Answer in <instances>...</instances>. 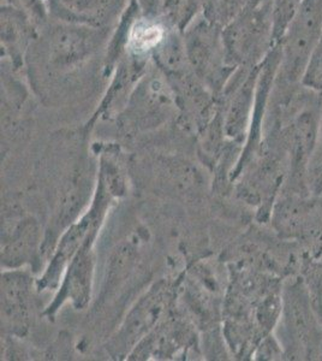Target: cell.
<instances>
[{"label":"cell","mask_w":322,"mask_h":361,"mask_svg":"<svg viewBox=\"0 0 322 361\" xmlns=\"http://www.w3.org/2000/svg\"><path fill=\"white\" fill-rule=\"evenodd\" d=\"M114 27L94 28L51 18L39 29L25 75L41 94L94 88L109 80L105 54Z\"/></svg>","instance_id":"1"},{"label":"cell","mask_w":322,"mask_h":361,"mask_svg":"<svg viewBox=\"0 0 322 361\" xmlns=\"http://www.w3.org/2000/svg\"><path fill=\"white\" fill-rule=\"evenodd\" d=\"M277 340L286 360H322V324L302 276H290L283 287Z\"/></svg>","instance_id":"2"},{"label":"cell","mask_w":322,"mask_h":361,"mask_svg":"<svg viewBox=\"0 0 322 361\" xmlns=\"http://www.w3.org/2000/svg\"><path fill=\"white\" fill-rule=\"evenodd\" d=\"M228 62L235 68L261 66L274 47L272 0H249L223 28Z\"/></svg>","instance_id":"3"},{"label":"cell","mask_w":322,"mask_h":361,"mask_svg":"<svg viewBox=\"0 0 322 361\" xmlns=\"http://www.w3.org/2000/svg\"><path fill=\"white\" fill-rule=\"evenodd\" d=\"M189 66L214 94H221L237 68L228 62L223 28L200 16L183 32Z\"/></svg>","instance_id":"4"},{"label":"cell","mask_w":322,"mask_h":361,"mask_svg":"<svg viewBox=\"0 0 322 361\" xmlns=\"http://www.w3.org/2000/svg\"><path fill=\"white\" fill-rule=\"evenodd\" d=\"M273 222L278 236L294 241L308 259H322V195L279 194Z\"/></svg>","instance_id":"5"},{"label":"cell","mask_w":322,"mask_h":361,"mask_svg":"<svg viewBox=\"0 0 322 361\" xmlns=\"http://www.w3.org/2000/svg\"><path fill=\"white\" fill-rule=\"evenodd\" d=\"M322 33V0H304L279 42L280 62L275 82L301 83L306 63Z\"/></svg>","instance_id":"6"},{"label":"cell","mask_w":322,"mask_h":361,"mask_svg":"<svg viewBox=\"0 0 322 361\" xmlns=\"http://www.w3.org/2000/svg\"><path fill=\"white\" fill-rule=\"evenodd\" d=\"M39 34L27 13L11 5L0 8V47L1 61L18 74L25 75L27 54Z\"/></svg>","instance_id":"7"},{"label":"cell","mask_w":322,"mask_h":361,"mask_svg":"<svg viewBox=\"0 0 322 361\" xmlns=\"http://www.w3.org/2000/svg\"><path fill=\"white\" fill-rule=\"evenodd\" d=\"M128 3L129 0H49V16L73 25L111 28Z\"/></svg>","instance_id":"8"},{"label":"cell","mask_w":322,"mask_h":361,"mask_svg":"<svg viewBox=\"0 0 322 361\" xmlns=\"http://www.w3.org/2000/svg\"><path fill=\"white\" fill-rule=\"evenodd\" d=\"M172 29L175 28L161 13H140L131 22L124 54L151 62V58L166 40Z\"/></svg>","instance_id":"9"},{"label":"cell","mask_w":322,"mask_h":361,"mask_svg":"<svg viewBox=\"0 0 322 361\" xmlns=\"http://www.w3.org/2000/svg\"><path fill=\"white\" fill-rule=\"evenodd\" d=\"M204 0H163L160 13L173 28L183 33L202 13Z\"/></svg>","instance_id":"10"},{"label":"cell","mask_w":322,"mask_h":361,"mask_svg":"<svg viewBox=\"0 0 322 361\" xmlns=\"http://www.w3.org/2000/svg\"><path fill=\"white\" fill-rule=\"evenodd\" d=\"M248 3L249 0H204L202 16L224 28Z\"/></svg>","instance_id":"11"},{"label":"cell","mask_w":322,"mask_h":361,"mask_svg":"<svg viewBox=\"0 0 322 361\" xmlns=\"http://www.w3.org/2000/svg\"><path fill=\"white\" fill-rule=\"evenodd\" d=\"M304 0H272L274 20V46L279 45L286 29L294 20Z\"/></svg>","instance_id":"12"},{"label":"cell","mask_w":322,"mask_h":361,"mask_svg":"<svg viewBox=\"0 0 322 361\" xmlns=\"http://www.w3.org/2000/svg\"><path fill=\"white\" fill-rule=\"evenodd\" d=\"M301 85L306 90L322 94V33L306 63Z\"/></svg>","instance_id":"13"},{"label":"cell","mask_w":322,"mask_h":361,"mask_svg":"<svg viewBox=\"0 0 322 361\" xmlns=\"http://www.w3.org/2000/svg\"><path fill=\"white\" fill-rule=\"evenodd\" d=\"M1 4L11 5L28 15L34 25L40 29L51 20L49 0H1Z\"/></svg>","instance_id":"14"},{"label":"cell","mask_w":322,"mask_h":361,"mask_svg":"<svg viewBox=\"0 0 322 361\" xmlns=\"http://www.w3.org/2000/svg\"><path fill=\"white\" fill-rule=\"evenodd\" d=\"M308 185H309L310 193L314 195H322V116L318 142L308 169Z\"/></svg>","instance_id":"15"},{"label":"cell","mask_w":322,"mask_h":361,"mask_svg":"<svg viewBox=\"0 0 322 361\" xmlns=\"http://www.w3.org/2000/svg\"><path fill=\"white\" fill-rule=\"evenodd\" d=\"M137 1H139L142 13L146 15L160 13L161 5H163V0H137Z\"/></svg>","instance_id":"16"}]
</instances>
